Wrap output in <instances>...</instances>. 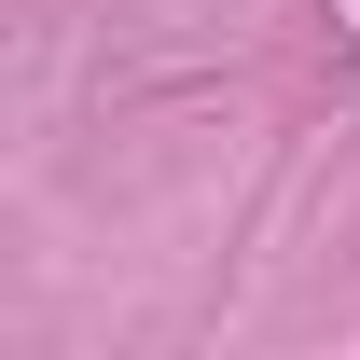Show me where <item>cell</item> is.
<instances>
[{"label":"cell","instance_id":"cell-1","mask_svg":"<svg viewBox=\"0 0 360 360\" xmlns=\"http://www.w3.org/2000/svg\"><path fill=\"white\" fill-rule=\"evenodd\" d=\"M319 28H333V56H360V0H319Z\"/></svg>","mask_w":360,"mask_h":360}]
</instances>
